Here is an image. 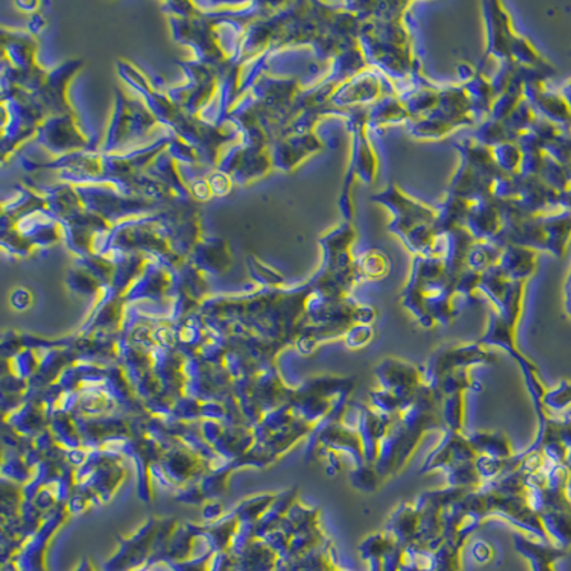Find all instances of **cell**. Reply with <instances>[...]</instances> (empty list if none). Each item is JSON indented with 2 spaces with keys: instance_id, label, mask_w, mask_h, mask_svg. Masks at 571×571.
Instances as JSON below:
<instances>
[{
  "instance_id": "1",
  "label": "cell",
  "mask_w": 571,
  "mask_h": 571,
  "mask_svg": "<svg viewBox=\"0 0 571 571\" xmlns=\"http://www.w3.org/2000/svg\"><path fill=\"white\" fill-rule=\"evenodd\" d=\"M560 555L561 552L559 550H529V557H531L534 571H555V563L556 560L559 559Z\"/></svg>"
}]
</instances>
